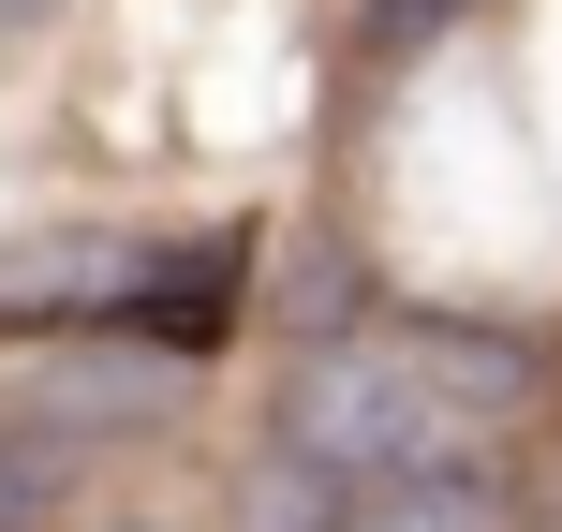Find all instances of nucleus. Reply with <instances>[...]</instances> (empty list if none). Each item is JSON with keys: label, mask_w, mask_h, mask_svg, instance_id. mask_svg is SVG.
<instances>
[{"label": "nucleus", "mask_w": 562, "mask_h": 532, "mask_svg": "<svg viewBox=\"0 0 562 532\" xmlns=\"http://www.w3.org/2000/svg\"><path fill=\"white\" fill-rule=\"evenodd\" d=\"M533 399L518 340H459V326H385V340H326L281 385V459L311 488H340V518L474 488V444Z\"/></svg>", "instance_id": "f257e3e1"}, {"label": "nucleus", "mask_w": 562, "mask_h": 532, "mask_svg": "<svg viewBox=\"0 0 562 532\" xmlns=\"http://www.w3.org/2000/svg\"><path fill=\"white\" fill-rule=\"evenodd\" d=\"M15 15H45V0H0V30H15Z\"/></svg>", "instance_id": "f03ea898"}]
</instances>
